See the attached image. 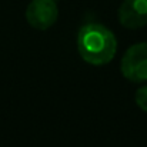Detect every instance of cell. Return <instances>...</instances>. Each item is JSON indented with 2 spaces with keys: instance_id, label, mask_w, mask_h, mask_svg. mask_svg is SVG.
<instances>
[{
  "instance_id": "obj_1",
  "label": "cell",
  "mask_w": 147,
  "mask_h": 147,
  "mask_svg": "<svg viewBox=\"0 0 147 147\" xmlns=\"http://www.w3.org/2000/svg\"><path fill=\"white\" fill-rule=\"evenodd\" d=\"M77 50L86 63L92 66H104L114 59L117 40L106 26L89 23L79 30Z\"/></svg>"
},
{
  "instance_id": "obj_2",
  "label": "cell",
  "mask_w": 147,
  "mask_h": 147,
  "mask_svg": "<svg viewBox=\"0 0 147 147\" xmlns=\"http://www.w3.org/2000/svg\"><path fill=\"white\" fill-rule=\"evenodd\" d=\"M123 76L134 83L147 80V43H137L126 50L121 59Z\"/></svg>"
},
{
  "instance_id": "obj_3",
  "label": "cell",
  "mask_w": 147,
  "mask_h": 147,
  "mask_svg": "<svg viewBox=\"0 0 147 147\" xmlns=\"http://www.w3.org/2000/svg\"><path fill=\"white\" fill-rule=\"evenodd\" d=\"M59 17L57 3L54 0H32L26 9L27 23L40 32L50 29Z\"/></svg>"
},
{
  "instance_id": "obj_4",
  "label": "cell",
  "mask_w": 147,
  "mask_h": 147,
  "mask_svg": "<svg viewBox=\"0 0 147 147\" xmlns=\"http://www.w3.org/2000/svg\"><path fill=\"white\" fill-rule=\"evenodd\" d=\"M117 14L123 27L130 30L142 29L147 26V0H124Z\"/></svg>"
},
{
  "instance_id": "obj_5",
  "label": "cell",
  "mask_w": 147,
  "mask_h": 147,
  "mask_svg": "<svg viewBox=\"0 0 147 147\" xmlns=\"http://www.w3.org/2000/svg\"><path fill=\"white\" fill-rule=\"evenodd\" d=\"M134 100H136V104H137L144 113H147V86L137 89V92H136V94H134Z\"/></svg>"
}]
</instances>
